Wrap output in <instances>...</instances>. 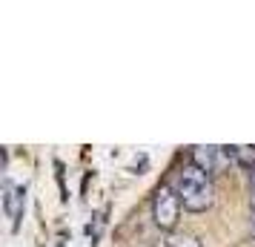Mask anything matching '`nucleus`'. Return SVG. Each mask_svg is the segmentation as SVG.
<instances>
[{"instance_id":"obj_1","label":"nucleus","mask_w":255,"mask_h":247,"mask_svg":"<svg viewBox=\"0 0 255 247\" xmlns=\"http://www.w3.org/2000/svg\"><path fill=\"white\" fill-rule=\"evenodd\" d=\"M175 193L189 213H204L215 204V184L212 176L204 173L201 167H195L192 161L184 164L175 176Z\"/></svg>"},{"instance_id":"obj_2","label":"nucleus","mask_w":255,"mask_h":247,"mask_svg":"<svg viewBox=\"0 0 255 247\" xmlns=\"http://www.w3.org/2000/svg\"><path fill=\"white\" fill-rule=\"evenodd\" d=\"M181 207L184 204L178 199V193L169 184H161L152 196V222H155V227L163 230V233H172L175 224H178V216H181Z\"/></svg>"},{"instance_id":"obj_3","label":"nucleus","mask_w":255,"mask_h":247,"mask_svg":"<svg viewBox=\"0 0 255 247\" xmlns=\"http://www.w3.org/2000/svg\"><path fill=\"white\" fill-rule=\"evenodd\" d=\"M230 161L232 158H230L227 147H215V144H198V147H192V164L201 167L209 176L224 173V167L230 164Z\"/></svg>"},{"instance_id":"obj_4","label":"nucleus","mask_w":255,"mask_h":247,"mask_svg":"<svg viewBox=\"0 0 255 247\" xmlns=\"http://www.w3.org/2000/svg\"><path fill=\"white\" fill-rule=\"evenodd\" d=\"M23 201H26L23 187H17V184H12V181L6 178V184H3V210L9 216L12 227H17L20 216H23Z\"/></svg>"},{"instance_id":"obj_5","label":"nucleus","mask_w":255,"mask_h":247,"mask_svg":"<svg viewBox=\"0 0 255 247\" xmlns=\"http://www.w3.org/2000/svg\"><path fill=\"white\" fill-rule=\"evenodd\" d=\"M227 150H230V158L235 164L247 167L250 173L255 170V147H227Z\"/></svg>"},{"instance_id":"obj_6","label":"nucleus","mask_w":255,"mask_h":247,"mask_svg":"<svg viewBox=\"0 0 255 247\" xmlns=\"http://www.w3.org/2000/svg\"><path fill=\"white\" fill-rule=\"evenodd\" d=\"M161 247H201V242L189 233H166Z\"/></svg>"},{"instance_id":"obj_7","label":"nucleus","mask_w":255,"mask_h":247,"mask_svg":"<svg viewBox=\"0 0 255 247\" xmlns=\"http://www.w3.org/2000/svg\"><path fill=\"white\" fill-rule=\"evenodd\" d=\"M250 224L255 233V170L250 173Z\"/></svg>"}]
</instances>
